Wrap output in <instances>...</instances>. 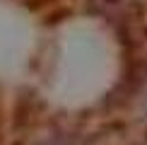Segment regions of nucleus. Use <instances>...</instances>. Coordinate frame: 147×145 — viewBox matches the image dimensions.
Masks as SVG:
<instances>
[{
	"label": "nucleus",
	"mask_w": 147,
	"mask_h": 145,
	"mask_svg": "<svg viewBox=\"0 0 147 145\" xmlns=\"http://www.w3.org/2000/svg\"><path fill=\"white\" fill-rule=\"evenodd\" d=\"M34 145H70V138L68 136H60V133H51V136L41 138V140L34 143Z\"/></svg>",
	"instance_id": "nucleus-1"
}]
</instances>
